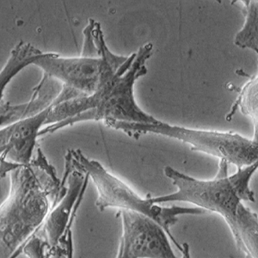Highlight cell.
<instances>
[{
  "instance_id": "2",
  "label": "cell",
  "mask_w": 258,
  "mask_h": 258,
  "mask_svg": "<svg viewBox=\"0 0 258 258\" xmlns=\"http://www.w3.org/2000/svg\"><path fill=\"white\" fill-rule=\"evenodd\" d=\"M10 181L9 196L0 206V258L21 255L68 189L40 148L30 164L12 170Z\"/></svg>"
},
{
  "instance_id": "8",
  "label": "cell",
  "mask_w": 258,
  "mask_h": 258,
  "mask_svg": "<svg viewBox=\"0 0 258 258\" xmlns=\"http://www.w3.org/2000/svg\"><path fill=\"white\" fill-rule=\"evenodd\" d=\"M89 180L90 177L87 174L74 167L70 155L67 153L64 156V171L62 182H68V193L50 211L44 225L40 230L49 244L48 257H52L53 253L60 247L59 243L66 232L72 231L73 223H70L71 220L80 208Z\"/></svg>"
},
{
  "instance_id": "13",
  "label": "cell",
  "mask_w": 258,
  "mask_h": 258,
  "mask_svg": "<svg viewBox=\"0 0 258 258\" xmlns=\"http://www.w3.org/2000/svg\"><path fill=\"white\" fill-rule=\"evenodd\" d=\"M49 244L47 241L39 231L27 241L21 249L20 254L23 253L28 258H49Z\"/></svg>"
},
{
  "instance_id": "7",
  "label": "cell",
  "mask_w": 258,
  "mask_h": 258,
  "mask_svg": "<svg viewBox=\"0 0 258 258\" xmlns=\"http://www.w3.org/2000/svg\"><path fill=\"white\" fill-rule=\"evenodd\" d=\"M119 214L122 231L116 258H177L169 235L157 221L136 212Z\"/></svg>"
},
{
  "instance_id": "3",
  "label": "cell",
  "mask_w": 258,
  "mask_h": 258,
  "mask_svg": "<svg viewBox=\"0 0 258 258\" xmlns=\"http://www.w3.org/2000/svg\"><path fill=\"white\" fill-rule=\"evenodd\" d=\"M153 45L147 43L128 60L117 76L90 97L77 98L54 106L39 136L84 120H115L135 123L155 124L159 120L143 111L136 103L135 83L147 74L146 62L153 54Z\"/></svg>"
},
{
  "instance_id": "15",
  "label": "cell",
  "mask_w": 258,
  "mask_h": 258,
  "mask_svg": "<svg viewBox=\"0 0 258 258\" xmlns=\"http://www.w3.org/2000/svg\"><path fill=\"white\" fill-rule=\"evenodd\" d=\"M51 258H67L64 249L61 248V247H59V249H57L55 252L53 253Z\"/></svg>"
},
{
  "instance_id": "11",
  "label": "cell",
  "mask_w": 258,
  "mask_h": 258,
  "mask_svg": "<svg viewBox=\"0 0 258 258\" xmlns=\"http://www.w3.org/2000/svg\"><path fill=\"white\" fill-rule=\"evenodd\" d=\"M239 111L251 120L254 133L251 140L258 143V71L255 76L240 89L238 97L226 115V120H232L236 112Z\"/></svg>"
},
{
  "instance_id": "9",
  "label": "cell",
  "mask_w": 258,
  "mask_h": 258,
  "mask_svg": "<svg viewBox=\"0 0 258 258\" xmlns=\"http://www.w3.org/2000/svg\"><path fill=\"white\" fill-rule=\"evenodd\" d=\"M53 106L41 114L17 121L0 130L1 159L17 164H30L37 144L41 127L49 115Z\"/></svg>"
},
{
  "instance_id": "5",
  "label": "cell",
  "mask_w": 258,
  "mask_h": 258,
  "mask_svg": "<svg viewBox=\"0 0 258 258\" xmlns=\"http://www.w3.org/2000/svg\"><path fill=\"white\" fill-rule=\"evenodd\" d=\"M72 163L77 169L88 175L97 188V198L96 206L100 212L105 209H118L126 211L136 212L144 214L157 221L167 232L170 240L181 251L182 244L177 242L170 232V228L175 226L181 215H198L206 212L198 208H186L180 206L163 207L154 204L150 197H142L130 188L123 181L109 173L99 162L87 159L80 150H69Z\"/></svg>"
},
{
  "instance_id": "4",
  "label": "cell",
  "mask_w": 258,
  "mask_h": 258,
  "mask_svg": "<svg viewBox=\"0 0 258 258\" xmlns=\"http://www.w3.org/2000/svg\"><path fill=\"white\" fill-rule=\"evenodd\" d=\"M258 170V161L228 174V164L220 160L219 170L214 178H195L170 166L164 167V173L176 188V192L158 197H150L154 204L187 203L196 208L220 215L227 222L235 217L245 202L254 203L255 193L250 181Z\"/></svg>"
},
{
  "instance_id": "10",
  "label": "cell",
  "mask_w": 258,
  "mask_h": 258,
  "mask_svg": "<svg viewBox=\"0 0 258 258\" xmlns=\"http://www.w3.org/2000/svg\"><path fill=\"white\" fill-rule=\"evenodd\" d=\"M62 90L63 84L60 81L43 74L40 83L33 89L30 102L18 105L1 102V127L3 128L19 120L41 114L53 105Z\"/></svg>"
},
{
  "instance_id": "12",
  "label": "cell",
  "mask_w": 258,
  "mask_h": 258,
  "mask_svg": "<svg viewBox=\"0 0 258 258\" xmlns=\"http://www.w3.org/2000/svg\"><path fill=\"white\" fill-rule=\"evenodd\" d=\"M245 10V20L234 37V44L243 49L252 50L258 59V1H242Z\"/></svg>"
},
{
  "instance_id": "1",
  "label": "cell",
  "mask_w": 258,
  "mask_h": 258,
  "mask_svg": "<svg viewBox=\"0 0 258 258\" xmlns=\"http://www.w3.org/2000/svg\"><path fill=\"white\" fill-rule=\"evenodd\" d=\"M83 34L81 55L74 58L43 53L32 44L20 41L1 71V97L10 81L30 64L37 66L43 74L63 84L61 93L53 107L70 100L90 97L111 82L124 68L129 56L112 53L106 44L101 24L91 18Z\"/></svg>"
},
{
  "instance_id": "6",
  "label": "cell",
  "mask_w": 258,
  "mask_h": 258,
  "mask_svg": "<svg viewBox=\"0 0 258 258\" xmlns=\"http://www.w3.org/2000/svg\"><path fill=\"white\" fill-rule=\"evenodd\" d=\"M105 126L121 130L139 140L141 135L155 134L175 139L188 144L191 150L214 156L238 169L258 161V143L237 133L219 132L175 126L159 120L158 123L145 124L115 120L103 121Z\"/></svg>"
},
{
  "instance_id": "14",
  "label": "cell",
  "mask_w": 258,
  "mask_h": 258,
  "mask_svg": "<svg viewBox=\"0 0 258 258\" xmlns=\"http://www.w3.org/2000/svg\"><path fill=\"white\" fill-rule=\"evenodd\" d=\"M182 257L181 258H192L191 256L190 247L187 243H183L182 244Z\"/></svg>"
}]
</instances>
